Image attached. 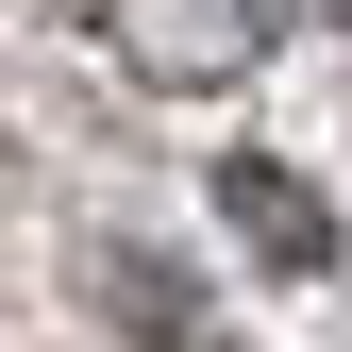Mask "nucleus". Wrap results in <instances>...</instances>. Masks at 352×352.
<instances>
[{"label": "nucleus", "instance_id": "1", "mask_svg": "<svg viewBox=\"0 0 352 352\" xmlns=\"http://www.w3.org/2000/svg\"><path fill=\"white\" fill-rule=\"evenodd\" d=\"M118 51L151 84H235L269 51V0H118Z\"/></svg>", "mask_w": 352, "mask_h": 352}, {"label": "nucleus", "instance_id": "2", "mask_svg": "<svg viewBox=\"0 0 352 352\" xmlns=\"http://www.w3.org/2000/svg\"><path fill=\"white\" fill-rule=\"evenodd\" d=\"M218 201H235V235L269 252V269H319V252H336V218H319L302 168H218Z\"/></svg>", "mask_w": 352, "mask_h": 352}, {"label": "nucleus", "instance_id": "3", "mask_svg": "<svg viewBox=\"0 0 352 352\" xmlns=\"http://www.w3.org/2000/svg\"><path fill=\"white\" fill-rule=\"evenodd\" d=\"M84 285H101V302H118V319H151L168 352H218V319H201V285H185V269H168V252H101V269H84Z\"/></svg>", "mask_w": 352, "mask_h": 352}, {"label": "nucleus", "instance_id": "4", "mask_svg": "<svg viewBox=\"0 0 352 352\" xmlns=\"http://www.w3.org/2000/svg\"><path fill=\"white\" fill-rule=\"evenodd\" d=\"M336 17H352V0H336Z\"/></svg>", "mask_w": 352, "mask_h": 352}]
</instances>
